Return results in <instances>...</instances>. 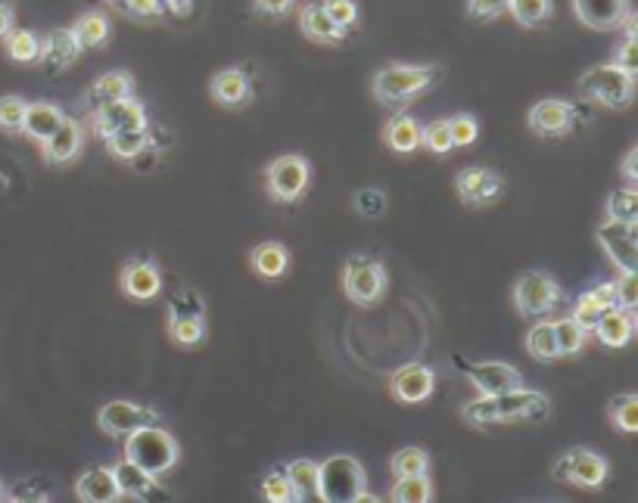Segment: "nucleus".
<instances>
[{"instance_id": "2f4dec72", "label": "nucleus", "mask_w": 638, "mask_h": 503, "mask_svg": "<svg viewBox=\"0 0 638 503\" xmlns=\"http://www.w3.org/2000/svg\"><path fill=\"white\" fill-rule=\"evenodd\" d=\"M75 40H79V47L82 50H97V47H104L109 35H113V22L106 13L101 10H91V13H82L79 20L72 22V28H69Z\"/></svg>"}, {"instance_id": "13d9d810", "label": "nucleus", "mask_w": 638, "mask_h": 503, "mask_svg": "<svg viewBox=\"0 0 638 503\" xmlns=\"http://www.w3.org/2000/svg\"><path fill=\"white\" fill-rule=\"evenodd\" d=\"M636 165H638V146H633V149H629V156L623 159V178L629 181V187H636V183H638Z\"/></svg>"}, {"instance_id": "79ce46f5", "label": "nucleus", "mask_w": 638, "mask_h": 503, "mask_svg": "<svg viewBox=\"0 0 638 503\" xmlns=\"http://www.w3.org/2000/svg\"><path fill=\"white\" fill-rule=\"evenodd\" d=\"M352 208H355V215H362V218H368V221H377V218L387 215L390 200H387V193H383L380 187H362V190H355V196H352Z\"/></svg>"}, {"instance_id": "8fccbe9b", "label": "nucleus", "mask_w": 638, "mask_h": 503, "mask_svg": "<svg viewBox=\"0 0 638 503\" xmlns=\"http://www.w3.org/2000/svg\"><path fill=\"white\" fill-rule=\"evenodd\" d=\"M449 124V134H452L454 149H464V146H474L480 141V121L471 116V112H458V116H449L446 119Z\"/></svg>"}, {"instance_id": "de8ad7c7", "label": "nucleus", "mask_w": 638, "mask_h": 503, "mask_svg": "<svg viewBox=\"0 0 638 503\" xmlns=\"http://www.w3.org/2000/svg\"><path fill=\"white\" fill-rule=\"evenodd\" d=\"M607 218H611V221H636L638 218L636 187H623L617 193H611V200H607Z\"/></svg>"}, {"instance_id": "6e6d98bb", "label": "nucleus", "mask_w": 638, "mask_h": 503, "mask_svg": "<svg viewBox=\"0 0 638 503\" xmlns=\"http://www.w3.org/2000/svg\"><path fill=\"white\" fill-rule=\"evenodd\" d=\"M293 3L296 0H252V10L259 16H268V20H281V16H287Z\"/></svg>"}, {"instance_id": "864d4df0", "label": "nucleus", "mask_w": 638, "mask_h": 503, "mask_svg": "<svg viewBox=\"0 0 638 503\" xmlns=\"http://www.w3.org/2000/svg\"><path fill=\"white\" fill-rule=\"evenodd\" d=\"M168 314H206V304H203V299L197 292L185 289V292L168 299Z\"/></svg>"}, {"instance_id": "4c0bfd02", "label": "nucleus", "mask_w": 638, "mask_h": 503, "mask_svg": "<svg viewBox=\"0 0 638 503\" xmlns=\"http://www.w3.org/2000/svg\"><path fill=\"white\" fill-rule=\"evenodd\" d=\"M555 343H557V355H560V358H577L579 351L586 348V343H589V330H582L570 314H567V318H557Z\"/></svg>"}, {"instance_id": "423d86ee", "label": "nucleus", "mask_w": 638, "mask_h": 503, "mask_svg": "<svg viewBox=\"0 0 638 503\" xmlns=\"http://www.w3.org/2000/svg\"><path fill=\"white\" fill-rule=\"evenodd\" d=\"M390 274L383 262H377L374 255H350L343 267V292L350 296L352 304L358 308H374L387 296Z\"/></svg>"}, {"instance_id": "f704fd0d", "label": "nucleus", "mask_w": 638, "mask_h": 503, "mask_svg": "<svg viewBox=\"0 0 638 503\" xmlns=\"http://www.w3.org/2000/svg\"><path fill=\"white\" fill-rule=\"evenodd\" d=\"M527 351L539 363H552L560 358L555 343V321H539L530 326V333H527Z\"/></svg>"}, {"instance_id": "a18cd8bd", "label": "nucleus", "mask_w": 638, "mask_h": 503, "mask_svg": "<svg viewBox=\"0 0 638 503\" xmlns=\"http://www.w3.org/2000/svg\"><path fill=\"white\" fill-rule=\"evenodd\" d=\"M421 149H430L433 156H449L452 153L454 143L446 119L430 121L427 128H421Z\"/></svg>"}, {"instance_id": "f257e3e1", "label": "nucleus", "mask_w": 638, "mask_h": 503, "mask_svg": "<svg viewBox=\"0 0 638 503\" xmlns=\"http://www.w3.org/2000/svg\"><path fill=\"white\" fill-rule=\"evenodd\" d=\"M548 414H552L548 395H542L535 388H523V385L498 392V395H483V398L461 407V420L474 429L501 423H535V420L542 423V420H548Z\"/></svg>"}, {"instance_id": "4468645a", "label": "nucleus", "mask_w": 638, "mask_h": 503, "mask_svg": "<svg viewBox=\"0 0 638 503\" xmlns=\"http://www.w3.org/2000/svg\"><path fill=\"white\" fill-rule=\"evenodd\" d=\"M153 423H160V410L144 407V404L109 402L104 404L101 414H97V426H101V432L109 435V439H125V435H131L134 429Z\"/></svg>"}, {"instance_id": "a19ab883", "label": "nucleus", "mask_w": 638, "mask_h": 503, "mask_svg": "<svg viewBox=\"0 0 638 503\" xmlns=\"http://www.w3.org/2000/svg\"><path fill=\"white\" fill-rule=\"evenodd\" d=\"M607 417H611V423L617 426L619 432H626V435H636L638 432V395H633V392L617 395L614 402L607 404Z\"/></svg>"}, {"instance_id": "bb28decb", "label": "nucleus", "mask_w": 638, "mask_h": 503, "mask_svg": "<svg viewBox=\"0 0 638 503\" xmlns=\"http://www.w3.org/2000/svg\"><path fill=\"white\" fill-rule=\"evenodd\" d=\"M104 143H106V153H109L113 159L128 161V165H134V161L141 159L144 153L160 149L156 137L150 134V128H144V131H116V134L104 137Z\"/></svg>"}, {"instance_id": "a878e982", "label": "nucleus", "mask_w": 638, "mask_h": 503, "mask_svg": "<svg viewBox=\"0 0 638 503\" xmlns=\"http://www.w3.org/2000/svg\"><path fill=\"white\" fill-rule=\"evenodd\" d=\"M62 119H66V112L57 103H28L25 106V119H22V137H28V141L35 143L47 141L60 128Z\"/></svg>"}, {"instance_id": "6e6552de", "label": "nucleus", "mask_w": 638, "mask_h": 503, "mask_svg": "<svg viewBox=\"0 0 638 503\" xmlns=\"http://www.w3.org/2000/svg\"><path fill=\"white\" fill-rule=\"evenodd\" d=\"M311 183V161L299 153H287V156H277L265 168V187L268 196L281 205H293L306 196Z\"/></svg>"}, {"instance_id": "473e14b6", "label": "nucleus", "mask_w": 638, "mask_h": 503, "mask_svg": "<svg viewBox=\"0 0 638 503\" xmlns=\"http://www.w3.org/2000/svg\"><path fill=\"white\" fill-rule=\"evenodd\" d=\"M206 330V314H168V339L181 348H200Z\"/></svg>"}, {"instance_id": "4be33fe9", "label": "nucleus", "mask_w": 638, "mask_h": 503, "mask_svg": "<svg viewBox=\"0 0 638 503\" xmlns=\"http://www.w3.org/2000/svg\"><path fill=\"white\" fill-rule=\"evenodd\" d=\"M592 336L607 348H626L636 339V311H626V308L604 311L601 321L592 326Z\"/></svg>"}, {"instance_id": "0eeeda50", "label": "nucleus", "mask_w": 638, "mask_h": 503, "mask_svg": "<svg viewBox=\"0 0 638 503\" xmlns=\"http://www.w3.org/2000/svg\"><path fill=\"white\" fill-rule=\"evenodd\" d=\"M511 296L520 318H545L564 304V286L545 271H527L515 280Z\"/></svg>"}, {"instance_id": "f3484780", "label": "nucleus", "mask_w": 638, "mask_h": 503, "mask_svg": "<svg viewBox=\"0 0 638 503\" xmlns=\"http://www.w3.org/2000/svg\"><path fill=\"white\" fill-rule=\"evenodd\" d=\"M574 13L592 32H617L633 16V0H574Z\"/></svg>"}, {"instance_id": "f03ea898", "label": "nucleus", "mask_w": 638, "mask_h": 503, "mask_svg": "<svg viewBox=\"0 0 638 503\" xmlns=\"http://www.w3.org/2000/svg\"><path fill=\"white\" fill-rule=\"evenodd\" d=\"M439 79L442 69L436 62H390L380 72H374L371 91L380 106L405 109L409 103L424 97Z\"/></svg>"}, {"instance_id": "2eb2a0df", "label": "nucleus", "mask_w": 638, "mask_h": 503, "mask_svg": "<svg viewBox=\"0 0 638 503\" xmlns=\"http://www.w3.org/2000/svg\"><path fill=\"white\" fill-rule=\"evenodd\" d=\"M119 286L131 302H153L163 296V267L153 259H128L119 271Z\"/></svg>"}, {"instance_id": "bf43d9fd", "label": "nucleus", "mask_w": 638, "mask_h": 503, "mask_svg": "<svg viewBox=\"0 0 638 503\" xmlns=\"http://www.w3.org/2000/svg\"><path fill=\"white\" fill-rule=\"evenodd\" d=\"M165 10L168 13H175V16H187L190 10H193V0H163Z\"/></svg>"}, {"instance_id": "c03bdc74", "label": "nucleus", "mask_w": 638, "mask_h": 503, "mask_svg": "<svg viewBox=\"0 0 638 503\" xmlns=\"http://www.w3.org/2000/svg\"><path fill=\"white\" fill-rule=\"evenodd\" d=\"M262 498L268 503H296L287 466H274L271 472H265V479H262Z\"/></svg>"}, {"instance_id": "39448f33", "label": "nucleus", "mask_w": 638, "mask_h": 503, "mask_svg": "<svg viewBox=\"0 0 638 503\" xmlns=\"http://www.w3.org/2000/svg\"><path fill=\"white\" fill-rule=\"evenodd\" d=\"M577 91L586 103H598L607 109H626L636 100V75L623 72L614 62H604L579 75Z\"/></svg>"}, {"instance_id": "09e8293b", "label": "nucleus", "mask_w": 638, "mask_h": 503, "mask_svg": "<svg viewBox=\"0 0 638 503\" xmlns=\"http://www.w3.org/2000/svg\"><path fill=\"white\" fill-rule=\"evenodd\" d=\"M614 65H619L623 72H629V75H636L638 72V32H636V13L626 20V38L617 47V53H614Z\"/></svg>"}, {"instance_id": "7ed1b4c3", "label": "nucleus", "mask_w": 638, "mask_h": 503, "mask_svg": "<svg viewBox=\"0 0 638 503\" xmlns=\"http://www.w3.org/2000/svg\"><path fill=\"white\" fill-rule=\"evenodd\" d=\"M125 460L138 464L156 479H163L165 472H172L181 460V444L160 423L141 426L131 435H125Z\"/></svg>"}, {"instance_id": "c756f323", "label": "nucleus", "mask_w": 638, "mask_h": 503, "mask_svg": "<svg viewBox=\"0 0 638 503\" xmlns=\"http://www.w3.org/2000/svg\"><path fill=\"white\" fill-rule=\"evenodd\" d=\"M299 28H303V35L309 40H315V44H340V40H346V35H350L343 25H336V22L330 20L321 3L303 7V13H299Z\"/></svg>"}, {"instance_id": "412c9836", "label": "nucleus", "mask_w": 638, "mask_h": 503, "mask_svg": "<svg viewBox=\"0 0 638 503\" xmlns=\"http://www.w3.org/2000/svg\"><path fill=\"white\" fill-rule=\"evenodd\" d=\"M611 308H617L614 280L598 283V286H592V289L579 292V299L574 302L570 318H574L582 330H589V336H592V326H595V323L601 321V314H604V311H611Z\"/></svg>"}, {"instance_id": "20e7f679", "label": "nucleus", "mask_w": 638, "mask_h": 503, "mask_svg": "<svg viewBox=\"0 0 638 503\" xmlns=\"http://www.w3.org/2000/svg\"><path fill=\"white\" fill-rule=\"evenodd\" d=\"M318 501L324 503H365L368 494V476L365 466L350 454H336L324 464H318Z\"/></svg>"}, {"instance_id": "a211bd4d", "label": "nucleus", "mask_w": 638, "mask_h": 503, "mask_svg": "<svg viewBox=\"0 0 638 503\" xmlns=\"http://www.w3.org/2000/svg\"><path fill=\"white\" fill-rule=\"evenodd\" d=\"M436 388V373L424 363H405L390 376V392L399 404H424Z\"/></svg>"}, {"instance_id": "cd10ccee", "label": "nucleus", "mask_w": 638, "mask_h": 503, "mask_svg": "<svg viewBox=\"0 0 638 503\" xmlns=\"http://www.w3.org/2000/svg\"><path fill=\"white\" fill-rule=\"evenodd\" d=\"M249 264L262 280H281V277H287L290 271V249L277 240L259 242L249 252Z\"/></svg>"}, {"instance_id": "9b49d317", "label": "nucleus", "mask_w": 638, "mask_h": 503, "mask_svg": "<svg viewBox=\"0 0 638 503\" xmlns=\"http://www.w3.org/2000/svg\"><path fill=\"white\" fill-rule=\"evenodd\" d=\"M555 476L557 482H567V484H577V488H586V491H595L601 484L607 482V476H611V464L595 454V451H589V447H574V451H567L564 457H557L555 460Z\"/></svg>"}, {"instance_id": "7c9ffc66", "label": "nucleus", "mask_w": 638, "mask_h": 503, "mask_svg": "<svg viewBox=\"0 0 638 503\" xmlns=\"http://www.w3.org/2000/svg\"><path fill=\"white\" fill-rule=\"evenodd\" d=\"M122 97H134V75L125 72V69H113V72H104L101 79L87 87V109L122 100Z\"/></svg>"}, {"instance_id": "f8f14e48", "label": "nucleus", "mask_w": 638, "mask_h": 503, "mask_svg": "<svg viewBox=\"0 0 638 503\" xmlns=\"http://www.w3.org/2000/svg\"><path fill=\"white\" fill-rule=\"evenodd\" d=\"M604 255L617 264L619 274L638 271V221H607L595 230Z\"/></svg>"}, {"instance_id": "49530a36", "label": "nucleus", "mask_w": 638, "mask_h": 503, "mask_svg": "<svg viewBox=\"0 0 638 503\" xmlns=\"http://www.w3.org/2000/svg\"><path fill=\"white\" fill-rule=\"evenodd\" d=\"M119 13H125L128 20L138 22H156L165 16L163 0H109Z\"/></svg>"}, {"instance_id": "3c124183", "label": "nucleus", "mask_w": 638, "mask_h": 503, "mask_svg": "<svg viewBox=\"0 0 638 503\" xmlns=\"http://www.w3.org/2000/svg\"><path fill=\"white\" fill-rule=\"evenodd\" d=\"M321 7H324V13H328L330 20L336 22V25H343L346 32L355 28L358 16H362V10H358L355 0H321Z\"/></svg>"}, {"instance_id": "72a5a7b5", "label": "nucleus", "mask_w": 638, "mask_h": 503, "mask_svg": "<svg viewBox=\"0 0 638 503\" xmlns=\"http://www.w3.org/2000/svg\"><path fill=\"white\" fill-rule=\"evenodd\" d=\"M508 13L523 28H542L555 16V0H508Z\"/></svg>"}, {"instance_id": "393cba45", "label": "nucleus", "mask_w": 638, "mask_h": 503, "mask_svg": "<svg viewBox=\"0 0 638 503\" xmlns=\"http://www.w3.org/2000/svg\"><path fill=\"white\" fill-rule=\"evenodd\" d=\"M113 476H116V484H119V498H131V501H146L153 491H163V482L156 476H150L146 469H141L131 460H119L113 466Z\"/></svg>"}, {"instance_id": "6ab92c4d", "label": "nucleus", "mask_w": 638, "mask_h": 503, "mask_svg": "<svg viewBox=\"0 0 638 503\" xmlns=\"http://www.w3.org/2000/svg\"><path fill=\"white\" fill-rule=\"evenodd\" d=\"M84 146V124L75 119H62V124L42 141V159L47 165H69L79 159Z\"/></svg>"}, {"instance_id": "c9c22d12", "label": "nucleus", "mask_w": 638, "mask_h": 503, "mask_svg": "<svg viewBox=\"0 0 638 503\" xmlns=\"http://www.w3.org/2000/svg\"><path fill=\"white\" fill-rule=\"evenodd\" d=\"M3 47H7V57L13 62H20V65H32L42 57V38L32 28H13L3 38Z\"/></svg>"}, {"instance_id": "603ef678", "label": "nucleus", "mask_w": 638, "mask_h": 503, "mask_svg": "<svg viewBox=\"0 0 638 503\" xmlns=\"http://www.w3.org/2000/svg\"><path fill=\"white\" fill-rule=\"evenodd\" d=\"M614 292H617V308L636 311L638 308V271H626L614 280Z\"/></svg>"}, {"instance_id": "b1692460", "label": "nucleus", "mask_w": 638, "mask_h": 503, "mask_svg": "<svg viewBox=\"0 0 638 503\" xmlns=\"http://www.w3.org/2000/svg\"><path fill=\"white\" fill-rule=\"evenodd\" d=\"M75 498L82 503H116L119 501V484L113 476V466H94L79 476Z\"/></svg>"}, {"instance_id": "dca6fc26", "label": "nucleus", "mask_w": 638, "mask_h": 503, "mask_svg": "<svg viewBox=\"0 0 638 503\" xmlns=\"http://www.w3.org/2000/svg\"><path fill=\"white\" fill-rule=\"evenodd\" d=\"M461 373L474 383V388L480 395H498V392H508V388H517L523 385V376L520 370L505 361H461Z\"/></svg>"}, {"instance_id": "58836bf2", "label": "nucleus", "mask_w": 638, "mask_h": 503, "mask_svg": "<svg viewBox=\"0 0 638 503\" xmlns=\"http://www.w3.org/2000/svg\"><path fill=\"white\" fill-rule=\"evenodd\" d=\"M290 482H293V494L296 501H318V464L315 460H293L287 466Z\"/></svg>"}, {"instance_id": "ddd939ff", "label": "nucleus", "mask_w": 638, "mask_h": 503, "mask_svg": "<svg viewBox=\"0 0 638 503\" xmlns=\"http://www.w3.org/2000/svg\"><path fill=\"white\" fill-rule=\"evenodd\" d=\"M501 190H505V178L498 171H493V168H483V165L464 168L454 178V193H458L461 205H468V208L495 205L498 196H501Z\"/></svg>"}, {"instance_id": "052dcab7", "label": "nucleus", "mask_w": 638, "mask_h": 503, "mask_svg": "<svg viewBox=\"0 0 638 503\" xmlns=\"http://www.w3.org/2000/svg\"><path fill=\"white\" fill-rule=\"evenodd\" d=\"M7 498V488H3V482H0V501Z\"/></svg>"}, {"instance_id": "e433bc0d", "label": "nucleus", "mask_w": 638, "mask_h": 503, "mask_svg": "<svg viewBox=\"0 0 638 503\" xmlns=\"http://www.w3.org/2000/svg\"><path fill=\"white\" fill-rule=\"evenodd\" d=\"M390 472L395 479H405V476H430V454L424 447H399L390 457Z\"/></svg>"}, {"instance_id": "4d7b16f0", "label": "nucleus", "mask_w": 638, "mask_h": 503, "mask_svg": "<svg viewBox=\"0 0 638 503\" xmlns=\"http://www.w3.org/2000/svg\"><path fill=\"white\" fill-rule=\"evenodd\" d=\"M16 28V7L13 0H0V40Z\"/></svg>"}, {"instance_id": "c85d7f7f", "label": "nucleus", "mask_w": 638, "mask_h": 503, "mask_svg": "<svg viewBox=\"0 0 638 503\" xmlns=\"http://www.w3.org/2000/svg\"><path fill=\"white\" fill-rule=\"evenodd\" d=\"M383 146L395 156H412L421 149V121L399 112L383 124Z\"/></svg>"}, {"instance_id": "aec40b11", "label": "nucleus", "mask_w": 638, "mask_h": 503, "mask_svg": "<svg viewBox=\"0 0 638 503\" xmlns=\"http://www.w3.org/2000/svg\"><path fill=\"white\" fill-rule=\"evenodd\" d=\"M209 97L222 109H244L252 100V81H249L244 69L231 65V69H222L215 79L209 81Z\"/></svg>"}, {"instance_id": "37998d69", "label": "nucleus", "mask_w": 638, "mask_h": 503, "mask_svg": "<svg viewBox=\"0 0 638 503\" xmlns=\"http://www.w3.org/2000/svg\"><path fill=\"white\" fill-rule=\"evenodd\" d=\"M28 100L20 94H3L0 97V134L7 137H22V119H25Z\"/></svg>"}, {"instance_id": "5fc2aeb1", "label": "nucleus", "mask_w": 638, "mask_h": 503, "mask_svg": "<svg viewBox=\"0 0 638 503\" xmlns=\"http://www.w3.org/2000/svg\"><path fill=\"white\" fill-rule=\"evenodd\" d=\"M501 13H508V0H468L471 20H498Z\"/></svg>"}, {"instance_id": "1a4fd4ad", "label": "nucleus", "mask_w": 638, "mask_h": 503, "mask_svg": "<svg viewBox=\"0 0 638 503\" xmlns=\"http://www.w3.org/2000/svg\"><path fill=\"white\" fill-rule=\"evenodd\" d=\"M582 121H586V112L579 109L577 103L555 100V97L533 103L530 112H527L530 131L542 141H560V137L574 134Z\"/></svg>"}, {"instance_id": "5701e85b", "label": "nucleus", "mask_w": 638, "mask_h": 503, "mask_svg": "<svg viewBox=\"0 0 638 503\" xmlns=\"http://www.w3.org/2000/svg\"><path fill=\"white\" fill-rule=\"evenodd\" d=\"M82 57V47L69 28H54L47 38H42V57L38 60L47 65L50 75H60L62 69H69L72 62Z\"/></svg>"}, {"instance_id": "ea45409f", "label": "nucleus", "mask_w": 638, "mask_h": 503, "mask_svg": "<svg viewBox=\"0 0 638 503\" xmlns=\"http://www.w3.org/2000/svg\"><path fill=\"white\" fill-rule=\"evenodd\" d=\"M392 503H430L433 501V482L430 476H405L395 479L390 488Z\"/></svg>"}, {"instance_id": "9d476101", "label": "nucleus", "mask_w": 638, "mask_h": 503, "mask_svg": "<svg viewBox=\"0 0 638 503\" xmlns=\"http://www.w3.org/2000/svg\"><path fill=\"white\" fill-rule=\"evenodd\" d=\"M144 128H150V119H146L144 100L138 97H122L91 109V134L101 141L116 131H144Z\"/></svg>"}]
</instances>
